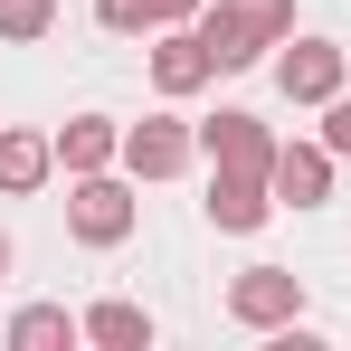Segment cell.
<instances>
[{
	"label": "cell",
	"instance_id": "cell-3",
	"mask_svg": "<svg viewBox=\"0 0 351 351\" xmlns=\"http://www.w3.org/2000/svg\"><path fill=\"white\" fill-rule=\"evenodd\" d=\"M228 323H247V332L304 323V276H294V266H247V276L228 285Z\"/></svg>",
	"mask_w": 351,
	"mask_h": 351
},
{
	"label": "cell",
	"instance_id": "cell-14",
	"mask_svg": "<svg viewBox=\"0 0 351 351\" xmlns=\"http://www.w3.org/2000/svg\"><path fill=\"white\" fill-rule=\"evenodd\" d=\"M86 342H105V351H152V313L123 304V294H105V304H86Z\"/></svg>",
	"mask_w": 351,
	"mask_h": 351
},
{
	"label": "cell",
	"instance_id": "cell-17",
	"mask_svg": "<svg viewBox=\"0 0 351 351\" xmlns=\"http://www.w3.org/2000/svg\"><path fill=\"white\" fill-rule=\"evenodd\" d=\"M323 143H332V152H351V95H332V105H323Z\"/></svg>",
	"mask_w": 351,
	"mask_h": 351
},
{
	"label": "cell",
	"instance_id": "cell-18",
	"mask_svg": "<svg viewBox=\"0 0 351 351\" xmlns=\"http://www.w3.org/2000/svg\"><path fill=\"white\" fill-rule=\"evenodd\" d=\"M0 276H10V228H0Z\"/></svg>",
	"mask_w": 351,
	"mask_h": 351
},
{
	"label": "cell",
	"instance_id": "cell-1",
	"mask_svg": "<svg viewBox=\"0 0 351 351\" xmlns=\"http://www.w3.org/2000/svg\"><path fill=\"white\" fill-rule=\"evenodd\" d=\"M66 237L76 247H123L133 237V171H76L66 180Z\"/></svg>",
	"mask_w": 351,
	"mask_h": 351
},
{
	"label": "cell",
	"instance_id": "cell-15",
	"mask_svg": "<svg viewBox=\"0 0 351 351\" xmlns=\"http://www.w3.org/2000/svg\"><path fill=\"white\" fill-rule=\"evenodd\" d=\"M58 29V0H0V38L10 48H29V38H48Z\"/></svg>",
	"mask_w": 351,
	"mask_h": 351
},
{
	"label": "cell",
	"instance_id": "cell-6",
	"mask_svg": "<svg viewBox=\"0 0 351 351\" xmlns=\"http://www.w3.org/2000/svg\"><path fill=\"white\" fill-rule=\"evenodd\" d=\"M209 76H219V58H209V38H199V19H180V29H152V86H162V95H199V86H209Z\"/></svg>",
	"mask_w": 351,
	"mask_h": 351
},
{
	"label": "cell",
	"instance_id": "cell-2",
	"mask_svg": "<svg viewBox=\"0 0 351 351\" xmlns=\"http://www.w3.org/2000/svg\"><path fill=\"white\" fill-rule=\"evenodd\" d=\"M190 162H199V123H180V114L123 123V171H133V180H180Z\"/></svg>",
	"mask_w": 351,
	"mask_h": 351
},
{
	"label": "cell",
	"instance_id": "cell-4",
	"mask_svg": "<svg viewBox=\"0 0 351 351\" xmlns=\"http://www.w3.org/2000/svg\"><path fill=\"white\" fill-rule=\"evenodd\" d=\"M276 86H285V105H332V95L351 86V58L332 48V38H285Z\"/></svg>",
	"mask_w": 351,
	"mask_h": 351
},
{
	"label": "cell",
	"instance_id": "cell-9",
	"mask_svg": "<svg viewBox=\"0 0 351 351\" xmlns=\"http://www.w3.org/2000/svg\"><path fill=\"white\" fill-rule=\"evenodd\" d=\"M123 162V123L114 114H66L58 123V171L76 180V171H114Z\"/></svg>",
	"mask_w": 351,
	"mask_h": 351
},
{
	"label": "cell",
	"instance_id": "cell-7",
	"mask_svg": "<svg viewBox=\"0 0 351 351\" xmlns=\"http://www.w3.org/2000/svg\"><path fill=\"white\" fill-rule=\"evenodd\" d=\"M199 162H219V171H276V133L228 105V114L199 123Z\"/></svg>",
	"mask_w": 351,
	"mask_h": 351
},
{
	"label": "cell",
	"instance_id": "cell-11",
	"mask_svg": "<svg viewBox=\"0 0 351 351\" xmlns=\"http://www.w3.org/2000/svg\"><path fill=\"white\" fill-rule=\"evenodd\" d=\"M58 171V133H0V199H29Z\"/></svg>",
	"mask_w": 351,
	"mask_h": 351
},
{
	"label": "cell",
	"instance_id": "cell-13",
	"mask_svg": "<svg viewBox=\"0 0 351 351\" xmlns=\"http://www.w3.org/2000/svg\"><path fill=\"white\" fill-rule=\"evenodd\" d=\"M86 342V313H66V304H19L10 313V351H66Z\"/></svg>",
	"mask_w": 351,
	"mask_h": 351
},
{
	"label": "cell",
	"instance_id": "cell-16",
	"mask_svg": "<svg viewBox=\"0 0 351 351\" xmlns=\"http://www.w3.org/2000/svg\"><path fill=\"white\" fill-rule=\"evenodd\" d=\"M237 10H247V19H256V29H266L276 48H285V38H294V0H237Z\"/></svg>",
	"mask_w": 351,
	"mask_h": 351
},
{
	"label": "cell",
	"instance_id": "cell-8",
	"mask_svg": "<svg viewBox=\"0 0 351 351\" xmlns=\"http://www.w3.org/2000/svg\"><path fill=\"white\" fill-rule=\"evenodd\" d=\"M332 162H342V152H332V143H276V209H323V199H332Z\"/></svg>",
	"mask_w": 351,
	"mask_h": 351
},
{
	"label": "cell",
	"instance_id": "cell-10",
	"mask_svg": "<svg viewBox=\"0 0 351 351\" xmlns=\"http://www.w3.org/2000/svg\"><path fill=\"white\" fill-rule=\"evenodd\" d=\"M199 38H209V58H219V76H237V66H256L266 48H276V38H266V29H256V19H247L237 0H219V10H199Z\"/></svg>",
	"mask_w": 351,
	"mask_h": 351
},
{
	"label": "cell",
	"instance_id": "cell-5",
	"mask_svg": "<svg viewBox=\"0 0 351 351\" xmlns=\"http://www.w3.org/2000/svg\"><path fill=\"white\" fill-rule=\"evenodd\" d=\"M199 209H209V228L256 237L266 219H276V180L266 171H219V162H209V199H199Z\"/></svg>",
	"mask_w": 351,
	"mask_h": 351
},
{
	"label": "cell",
	"instance_id": "cell-12",
	"mask_svg": "<svg viewBox=\"0 0 351 351\" xmlns=\"http://www.w3.org/2000/svg\"><path fill=\"white\" fill-rule=\"evenodd\" d=\"M209 0H95V19L114 29V38H152V29H180V19H199Z\"/></svg>",
	"mask_w": 351,
	"mask_h": 351
}]
</instances>
